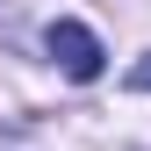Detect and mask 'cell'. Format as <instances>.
Instances as JSON below:
<instances>
[{
	"mask_svg": "<svg viewBox=\"0 0 151 151\" xmlns=\"http://www.w3.org/2000/svg\"><path fill=\"white\" fill-rule=\"evenodd\" d=\"M43 43H50V58H58L65 79H101V65H108L101 36H93L86 22H72V14H58V22L43 29Z\"/></svg>",
	"mask_w": 151,
	"mask_h": 151,
	"instance_id": "obj_1",
	"label": "cell"
},
{
	"mask_svg": "<svg viewBox=\"0 0 151 151\" xmlns=\"http://www.w3.org/2000/svg\"><path fill=\"white\" fill-rule=\"evenodd\" d=\"M129 86H137V93H151V50H144L137 65H129Z\"/></svg>",
	"mask_w": 151,
	"mask_h": 151,
	"instance_id": "obj_2",
	"label": "cell"
}]
</instances>
